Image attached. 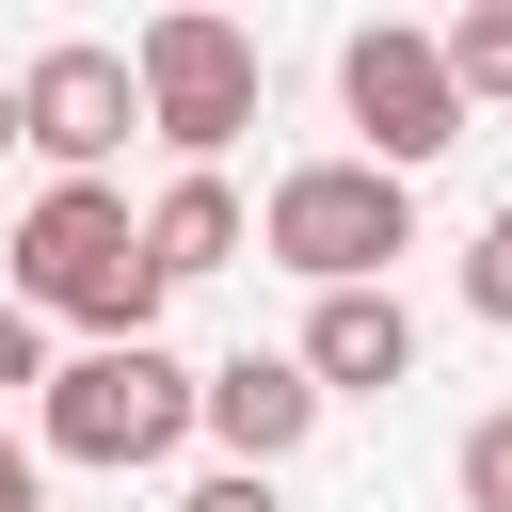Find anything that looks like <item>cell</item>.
I'll list each match as a JSON object with an SVG mask.
<instances>
[{
    "label": "cell",
    "instance_id": "8fae6325",
    "mask_svg": "<svg viewBox=\"0 0 512 512\" xmlns=\"http://www.w3.org/2000/svg\"><path fill=\"white\" fill-rule=\"evenodd\" d=\"M464 304L512 336V192H496V224H480V256H464Z\"/></svg>",
    "mask_w": 512,
    "mask_h": 512
},
{
    "label": "cell",
    "instance_id": "ba28073f",
    "mask_svg": "<svg viewBox=\"0 0 512 512\" xmlns=\"http://www.w3.org/2000/svg\"><path fill=\"white\" fill-rule=\"evenodd\" d=\"M304 384H320V400H384V384H416V320H400V288H320V320H304Z\"/></svg>",
    "mask_w": 512,
    "mask_h": 512
},
{
    "label": "cell",
    "instance_id": "7c38bea8",
    "mask_svg": "<svg viewBox=\"0 0 512 512\" xmlns=\"http://www.w3.org/2000/svg\"><path fill=\"white\" fill-rule=\"evenodd\" d=\"M464 512H512V400L464 432Z\"/></svg>",
    "mask_w": 512,
    "mask_h": 512
},
{
    "label": "cell",
    "instance_id": "7a4b0ae2",
    "mask_svg": "<svg viewBox=\"0 0 512 512\" xmlns=\"http://www.w3.org/2000/svg\"><path fill=\"white\" fill-rule=\"evenodd\" d=\"M400 240H416V176H384V160H288L256 208V256H288L304 288H384Z\"/></svg>",
    "mask_w": 512,
    "mask_h": 512
},
{
    "label": "cell",
    "instance_id": "4fadbf2b",
    "mask_svg": "<svg viewBox=\"0 0 512 512\" xmlns=\"http://www.w3.org/2000/svg\"><path fill=\"white\" fill-rule=\"evenodd\" d=\"M16 384H32V400H48V320H32V304H16V288H0V400H16Z\"/></svg>",
    "mask_w": 512,
    "mask_h": 512
},
{
    "label": "cell",
    "instance_id": "5bb4252c",
    "mask_svg": "<svg viewBox=\"0 0 512 512\" xmlns=\"http://www.w3.org/2000/svg\"><path fill=\"white\" fill-rule=\"evenodd\" d=\"M176 512H288V496H272V480H256V464H224V480H192V496H176Z\"/></svg>",
    "mask_w": 512,
    "mask_h": 512
},
{
    "label": "cell",
    "instance_id": "8992f818",
    "mask_svg": "<svg viewBox=\"0 0 512 512\" xmlns=\"http://www.w3.org/2000/svg\"><path fill=\"white\" fill-rule=\"evenodd\" d=\"M128 128H144V80H128V48H96V32L32 48V80H16V144H32V160L96 176V160H112Z\"/></svg>",
    "mask_w": 512,
    "mask_h": 512
},
{
    "label": "cell",
    "instance_id": "277c9868",
    "mask_svg": "<svg viewBox=\"0 0 512 512\" xmlns=\"http://www.w3.org/2000/svg\"><path fill=\"white\" fill-rule=\"evenodd\" d=\"M48 448L64 464H160L176 432H192V368L160 352V336H128V352H80V368H48Z\"/></svg>",
    "mask_w": 512,
    "mask_h": 512
},
{
    "label": "cell",
    "instance_id": "30bf717a",
    "mask_svg": "<svg viewBox=\"0 0 512 512\" xmlns=\"http://www.w3.org/2000/svg\"><path fill=\"white\" fill-rule=\"evenodd\" d=\"M432 48H448V80H464V112H480V96H512V0H464Z\"/></svg>",
    "mask_w": 512,
    "mask_h": 512
},
{
    "label": "cell",
    "instance_id": "2e32d148",
    "mask_svg": "<svg viewBox=\"0 0 512 512\" xmlns=\"http://www.w3.org/2000/svg\"><path fill=\"white\" fill-rule=\"evenodd\" d=\"M0 144H16V96H0Z\"/></svg>",
    "mask_w": 512,
    "mask_h": 512
},
{
    "label": "cell",
    "instance_id": "3957f363",
    "mask_svg": "<svg viewBox=\"0 0 512 512\" xmlns=\"http://www.w3.org/2000/svg\"><path fill=\"white\" fill-rule=\"evenodd\" d=\"M128 80H144V128H160L192 176L256 128V32H240V16H208V0L144 16V32H128Z\"/></svg>",
    "mask_w": 512,
    "mask_h": 512
},
{
    "label": "cell",
    "instance_id": "52a82bcc",
    "mask_svg": "<svg viewBox=\"0 0 512 512\" xmlns=\"http://www.w3.org/2000/svg\"><path fill=\"white\" fill-rule=\"evenodd\" d=\"M192 416L224 432V464H256V480H272V464L320 432V384H304V352H224V368L192 384Z\"/></svg>",
    "mask_w": 512,
    "mask_h": 512
},
{
    "label": "cell",
    "instance_id": "5b68a950",
    "mask_svg": "<svg viewBox=\"0 0 512 512\" xmlns=\"http://www.w3.org/2000/svg\"><path fill=\"white\" fill-rule=\"evenodd\" d=\"M336 96H352V128H368V160H384V176H416V160H448V144H464V80H448V48H432V32H400V16H368V32L336 48Z\"/></svg>",
    "mask_w": 512,
    "mask_h": 512
},
{
    "label": "cell",
    "instance_id": "9a60e30c",
    "mask_svg": "<svg viewBox=\"0 0 512 512\" xmlns=\"http://www.w3.org/2000/svg\"><path fill=\"white\" fill-rule=\"evenodd\" d=\"M0 512H48V480H32V448L0 432Z\"/></svg>",
    "mask_w": 512,
    "mask_h": 512
},
{
    "label": "cell",
    "instance_id": "9c48e42d",
    "mask_svg": "<svg viewBox=\"0 0 512 512\" xmlns=\"http://www.w3.org/2000/svg\"><path fill=\"white\" fill-rule=\"evenodd\" d=\"M224 256H240V192H224V176H176V192L144 208V272L192 288V272H224Z\"/></svg>",
    "mask_w": 512,
    "mask_h": 512
},
{
    "label": "cell",
    "instance_id": "6da1fadb",
    "mask_svg": "<svg viewBox=\"0 0 512 512\" xmlns=\"http://www.w3.org/2000/svg\"><path fill=\"white\" fill-rule=\"evenodd\" d=\"M16 304L32 320H80L96 352L160 336V272H144V208L112 176H48L32 224H16Z\"/></svg>",
    "mask_w": 512,
    "mask_h": 512
}]
</instances>
